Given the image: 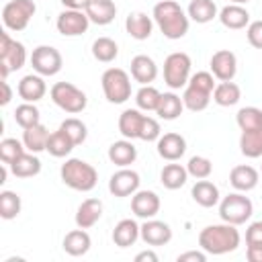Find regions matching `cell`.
Instances as JSON below:
<instances>
[{
  "mask_svg": "<svg viewBox=\"0 0 262 262\" xmlns=\"http://www.w3.org/2000/svg\"><path fill=\"white\" fill-rule=\"evenodd\" d=\"M131 78L135 82H139L141 86L151 84L158 78V63L149 55H145V53L135 55L131 59Z\"/></svg>",
  "mask_w": 262,
  "mask_h": 262,
  "instance_id": "21",
  "label": "cell"
},
{
  "mask_svg": "<svg viewBox=\"0 0 262 262\" xmlns=\"http://www.w3.org/2000/svg\"><path fill=\"white\" fill-rule=\"evenodd\" d=\"M246 258H248L250 262H262V244L248 246V248H246Z\"/></svg>",
  "mask_w": 262,
  "mask_h": 262,
  "instance_id": "50",
  "label": "cell"
},
{
  "mask_svg": "<svg viewBox=\"0 0 262 262\" xmlns=\"http://www.w3.org/2000/svg\"><path fill=\"white\" fill-rule=\"evenodd\" d=\"M176 260L178 262H205L207 260V252L205 250H190V252L178 254Z\"/></svg>",
  "mask_w": 262,
  "mask_h": 262,
  "instance_id": "49",
  "label": "cell"
},
{
  "mask_svg": "<svg viewBox=\"0 0 262 262\" xmlns=\"http://www.w3.org/2000/svg\"><path fill=\"white\" fill-rule=\"evenodd\" d=\"M125 31L129 37L137 39V41H145L151 37V31H154V18L147 16L145 12H131L127 18H125Z\"/></svg>",
  "mask_w": 262,
  "mask_h": 262,
  "instance_id": "23",
  "label": "cell"
},
{
  "mask_svg": "<svg viewBox=\"0 0 262 262\" xmlns=\"http://www.w3.org/2000/svg\"><path fill=\"white\" fill-rule=\"evenodd\" d=\"M108 160L119 166V168H127L137 160V147L133 145V139H119L115 143H111L108 147Z\"/></svg>",
  "mask_w": 262,
  "mask_h": 262,
  "instance_id": "28",
  "label": "cell"
},
{
  "mask_svg": "<svg viewBox=\"0 0 262 262\" xmlns=\"http://www.w3.org/2000/svg\"><path fill=\"white\" fill-rule=\"evenodd\" d=\"M31 66H33L35 74H41L43 78H47V76H55L61 70L63 57H61V53L55 47L39 45L31 53Z\"/></svg>",
  "mask_w": 262,
  "mask_h": 262,
  "instance_id": "11",
  "label": "cell"
},
{
  "mask_svg": "<svg viewBox=\"0 0 262 262\" xmlns=\"http://www.w3.org/2000/svg\"><path fill=\"white\" fill-rule=\"evenodd\" d=\"M141 239L147 246H166L172 239V227L160 219H145L141 225Z\"/></svg>",
  "mask_w": 262,
  "mask_h": 262,
  "instance_id": "17",
  "label": "cell"
},
{
  "mask_svg": "<svg viewBox=\"0 0 262 262\" xmlns=\"http://www.w3.org/2000/svg\"><path fill=\"white\" fill-rule=\"evenodd\" d=\"M252 213H254L252 201L239 190L237 192H229L227 196H223L219 201V217L225 223L242 225L252 217Z\"/></svg>",
  "mask_w": 262,
  "mask_h": 262,
  "instance_id": "6",
  "label": "cell"
},
{
  "mask_svg": "<svg viewBox=\"0 0 262 262\" xmlns=\"http://www.w3.org/2000/svg\"><path fill=\"white\" fill-rule=\"evenodd\" d=\"M186 14L192 23L207 25L213 18L219 16V10H217V4L213 0H190V4L186 8Z\"/></svg>",
  "mask_w": 262,
  "mask_h": 262,
  "instance_id": "32",
  "label": "cell"
},
{
  "mask_svg": "<svg viewBox=\"0 0 262 262\" xmlns=\"http://www.w3.org/2000/svg\"><path fill=\"white\" fill-rule=\"evenodd\" d=\"M250 0H229V4H248Z\"/></svg>",
  "mask_w": 262,
  "mask_h": 262,
  "instance_id": "54",
  "label": "cell"
},
{
  "mask_svg": "<svg viewBox=\"0 0 262 262\" xmlns=\"http://www.w3.org/2000/svg\"><path fill=\"white\" fill-rule=\"evenodd\" d=\"M16 92L25 102H37L45 96L47 84H45L41 74H27V76L20 78V82L16 86Z\"/></svg>",
  "mask_w": 262,
  "mask_h": 262,
  "instance_id": "19",
  "label": "cell"
},
{
  "mask_svg": "<svg viewBox=\"0 0 262 262\" xmlns=\"http://www.w3.org/2000/svg\"><path fill=\"white\" fill-rule=\"evenodd\" d=\"M23 209V203H20V196L12 190H2L0 192V217L2 219H14L18 217Z\"/></svg>",
  "mask_w": 262,
  "mask_h": 262,
  "instance_id": "41",
  "label": "cell"
},
{
  "mask_svg": "<svg viewBox=\"0 0 262 262\" xmlns=\"http://www.w3.org/2000/svg\"><path fill=\"white\" fill-rule=\"evenodd\" d=\"M86 16L90 18V23L94 25H111L117 16V6L113 0H88L86 8H84Z\"/></svg>",
  "mask_w": 262,
  "mask_h": 262,
  "instance_id": "20",
  "label": "cell"
},
{
  "mask_svg": "<svg viewBox=\"0 0 262 262\" xmlns=\"http://www.w3.org/2000/svg\"><path fill=\"white\" fill-rule=\"evenodd\" d=\"M235 227L237 225H231V223H225V221L203 227L201 233H199L201 250H205L211 256H223V254L235 252L239 242H242V235Z\"/></svg>",
  "mask_w": 262,
  "mask_h": 262,
  "instance_id": "2",
  "label": "cell"
},
{
  "mask_svg": "<svg viewBox=\"0 0 262 262\" xmlns=\"http://www.w3.org/2000/svg\"><path fill=\"white\" fill-rule=\"evenodd\" d=\"M235 123L242 131H250L262 125V108L258 106H242L235 115Z\"/></svg>",
  "mask_w": 262,
  "mask_h": 262,
  "instance_id": "42",
  "label": "cell"
},
{
  "mask_svg": "<svg viewBox=\"0 0 262 262\" xmlns=\"http://www.w3.org/2000/svg\"><path fill=\"white\" fill-rule=\"evenodd\" d=\"M37 12V4L33 0H10L2 8V23L8 31H25L31 18Z\"/></svg>",
  "mask_w": 262,
  "mask_h": 262,
  "instance_id": "10",
  "label": "cell"
},
{
  "mask_svg": "<svg viewBox=\"0 0 262 262\" xmlns=\"http://www.w3.org/2000/svg\"><path fill=\"white\" fill-rule=\"evenodd\" d=\"M139 182H141L139 174L127 166V168L117 170V172L108 178V192H111L113 196H117V199L133 196V194L139 190Z\"/></svg>",
  "mask_w": 262,
  "mask_h": 262,
  "instance_id": "12",
  "label": "cell"
},
{
  "mask_svg": "<svg viewBox=\"0 0 262 262\" xmlns=\"http://www.w3.org/2000/svg\"><path fill=\"white\" fill-rule=\"evenodd\" d=\"M160 135H162V127H160V123H158L154 117H147V115H145V121H143L139 139H141V141H158Z\"/></svg>",
  "mask_w": 262,
  "mask_h": 262,
  "instance_id": "46",
  "label": "cell"
},
{
  "mask_svg": "<svg viewBox=\"0 0 262 262\" xmlns=\"http://www.w3.org/2000/svg\"><path fill=\"white\" fill-rule=\"evenodd\" d=\"M141 237V225L135 219H121L113 229V242L119 248H129Z\"/></svg>",
  "mask_w": 262,
  "mask_h": 262,
  "instance_id": "29",
  "label": "cell"
},
{
  "mask_svg": "<svg viewBox=\"0 0 262 262\" xmlns=\"http://www.w3.org/2000/svg\"><path fill=\"white\" fill-rule=\"evenodd\" d=\"M186 170H188V176L196 178V180H203V178H209L211 172H213V162L205 156H192L186 164Z\"/></svg>",
  "mask_w": 262,
  "mask_h": 262,
  "instance_id": "45",
  "label": "cell"
},
{
  "mask_svg": "<svg viewBox=\"0 0 262 262\" xmlns=\"http://www.w3.org/2000/svg\"><path fill=\"white\" fill-rule=\"evenodd\" d=\"M190 196H192V201H194L196 205H201V207H205V209H211V207L219 205V201H221L219 188H217L211 180H207V178L194 182V186L190 188Z\"/></svg>",
  "mask_w": 262,
  "mask_h": 262,
  "instance_id": "26",
  "label": "cell"
},
{
  "mask_svg": "<svg viewBox=\"0 0 262 262\" xmlns=\"http://www.w3.org/2000/svg\"><path fill=\"white\" fill-rule=\"evenodd\" d=\"M219 23L225 27V29H231V31H239V29H246L250 25V12L244 8V4H227L219 10Z\"/></svg>",
  "mask_w": 262,
  "mask_h": 262,
  "instance_id": "22",
  "label": "cell"
},
{
  "mask_svg": "<svg viewBox=\"0 0 262 262\" xmlns=\"http://www.w3.org/2000/svg\"><path fill=\"white\" fill-rule=\"evenodd\" d=\"M160 196L154 190H137L131 196V213L139 219H151L160 213Z\"/></svg>",
  "mask_w": 262,
  "mask_h": 262,
  "instance_id": "16",
  "label": "cell"
},
{
  "mask_svg": "<svg viewBox=\"0 0 262 262\" xmlns=\"http://www.w3.org/2000/svg\"><path fill=\"white\" fill-rule=\"evenodd\" d=\"M66 8H72V10H84L86 8V4H88V0H59Z\"/></svg>",
  "mask_w": 262,
  "mask_h": 262,
  "instance_id": "53",
  "label": "cell"
},
{
  "mask_svg": "<svg viewBox=\"0 0 262 262\" xmlns=\"http://www.w3.org/2000/svg\"><path fill=\"white\" fill-rule=\"evenodd\" d=\"M59 129L66 131V135H68L76 145L84 143L86 137H88V127H86V123L80 121V119H76V117H68V119H63L61 125H59Z\"/></svg>",
  "mask_w": 262,
  "mask_h": 262,
  "instance_id": "43",
  "label": "cell"
},
{
  "mask_svg": "<svg viewBox=\"0 0 262 262\" xmlns=\"http://www.w3.org/2000/svg\"><path fill=\"white\" fill-rule=\"evenodd\" d=\"M27 61V49L20 41L12 39L6 31L0 33V76L2 80L8 78L10 72H16Z\"/></svg>",
  "mask_w": 262,
  "mask_h": 262,
  "instance_id": "8",
  "label": "cell"
},
{
  "mask_svg": "<svg viewBox=\"0 0 262 262\" xmlns=\"http://www.w3.org/2000/svg\"><path fill=\"white\" fill-rule=\"evenodd\" d=\"M262 244V221H252L246 229V246Z\"/></svg>",
  "mask_w": 262,
  "mask_h": 262,
  "instance_id": "48",
  "label": "cell"
},
{
  "mask_svg": "<svg viewBox=\"0 0 262 262\" xmlns=\"http://www.w3.org/2000/svg\"><path fill=\"white\" fill-rule=\"evenodd\" d=\"M14 121H16L18 127L27 129V127H33V125L41 123V113L35 106V102H23L14 108Z\"/></svg>",
  "mask_w": 262,
  "mask_h": 262,
  "instance_id": "40",
  "label": "cell"
},
{
  "mask_svg": "<svg viewBox=\"0 0 262 262\" xmlns=\"http://www.w3.org/2000/svg\"><path fill=\"white\" fill-rule=\"evenodd\" d=\"M186 180H188V170H186V166L176 164V162L166 164V166L162 168V172H160V182H162V186L168 188V190L182 188V186L186 184Z\"/></svg>",
  "mask_w": 262,
  "mask_h": 262,
  "instance_id": "31",
  "label": "cell"
},
{
  "mask_svg": "<svg viewBox=\"0 0 262 262\" xmlns=\"http://www.w3.org/2000/svg\"><path fill=\"white\" fill-rule=\"evenodd\" d=\"M190 57L184 51H174L164 59V82L172 90H180L190 80Z\"/></svg>",
  "mask_w": 262,
  "mask_h": 262,
  "instance_id": "9",
  "label": "cell"
},
{
  "mask_svg": "<svg viewBox=\"0 0 262 262\" xmlns=\"http://www.w3.org/2000/svg\"><path fill=\"white\" fill-rule=\"evenodd\" d=\"M239 98H242V90L233 80L219 82L213 90V102L219 106H233L239 102Z\"/></svg>",
  "mask_w": 262,
  "mask_h": 262,
  "instance_id": "36",
  "label": "cell"
},
{
  "mask_svg": "<svg viewBox=\"0 0 262 262\" xmlns=\"http://www.w3.org/2000/svg\"><path fill=\"white\" fill-rule=\"evenodd\" d=\"M102 201L100 199H86L80 203L78 211H76V225L82 229H90L92 225H96L102 217Z\"/></svg>",
  "mask_w": 262,
  "mask_h": 262,
  "instance_id": "25",
  "label": "cell"
},
{
  "mask_svg": "<svg viewBox=\"0 0 262 262\" xmlns=\"http://www.w3.org/2000/svg\"><path fill=\"white\" fill-rule=\"evenodd\" d=\"M160 98H162V92L151 84H145L135 92V104L139 111H145V113H151V111L156 113Z\"/></svg>",
  "mask_w": 262,
  "mask_h": 262,
  "instance_id": "39",
  "label": "cell"
},
{
  "mask_svg": "<svg viewBox=\"0 0 262 262\" xmlns=\"http://www.w3.org/2000/svg\"><path fill=\"white\" fill-rule=\"evenodd\" d=\"M145 115L139 108H125L119 115V133L125 139H139Z\"/></svg>",
  "mask_w": 262,
  "mask_h": 262,
  "instance_id": "24",
  "label": "cell"
},
{
  "mask_svg": "<svg viewBox=\"0 0 262 262\" xmlns=\"http://www.w3.org/2000/svg\"><path fill=\"white\" fill-rule=\"evenodd\" d=\"M156 149L158 156L166 162H178L184 154H186V139L180 133H164L160 135V139L156 141Z\"/></svg>",
  "mask_w": 262,
  "mask_h": 262,
  "instance_id": "15",
  "label": "cell"
},
{
  "mask_svg": "<svg viewBox=\"0 0 262 262\" xmlns=\"http://www.w3.org/2000/svg\"><path fill=\"white\" fill-rule=\"evenodd\" d=\"M49 96H51L55 106H59L61 111H66L70 115L82 113L88 104L86 94L78 86H74L72 82H55L49 90Z\"/></svg>",
  "mask_w": 262,
  "mask_h": 262,
  "instance_id": "7",
  "label": "cell"
},
{
  "mask_svg": "<svg viewBox=\"0 0 262 262\" xmlns=\"http://www.w3.org/2000/svg\"><path fill=\"white\" fill-rule=\"evenodd\" d=\"M59 176L66 186H70L72 190H80V192L92 190L98 182L96 168L80 158H68L59 168Z\"/></svg>",
  "mask_w": 262,
  "mask_h": 262,
  "instance_id": "4",
  "label": "cell"
},
{
  "mask_svg": "<svg viewBox=\"0 0 262 262\" xmlns=\"http://www.w3.org/2000/svg\"><path fill=\"white\" fill-rule=\"evenodd\" d=\"M215 76L211 72H196L190 76L188 84L184 86L182 92V102L184 108L192 111V113H201L209 106L211 98H213V90H215Z\"/></svg>",
  "mask_w": 262,
  "mask_h": 262,
  "instance_id": "3",
  "label": "cell"
},
{
  "mask_svg": "<svg viewBox=\"0 0 262 262\" xmlns=\"http://www.w3.org/2000/svg\"><path fill=\"white\" fill-rule=\"evenodd\" d=\"M90 246H92V239H90L88 231H86V229H82V227L68 231V233H66V237H63V242H61L63 252H66V254H70V256H74V258L88 254Z\"/></svg>",
  "mask_w": 262,
  "mask_h": 262,
  "instance_id": "27",
  "label": "cell"
},
{
  "mask_svg": "<svg viewBox=\"0 0 262 262\" xmlns=\"http://www.w3.org/2000/svg\"><path fill=\"white\" fill-rule=\"evenodd\" d=\"M10 172L16 176V178H33L41 172V160L37 158V154L33 151H25L20 158H16L10 166Z\"/></svg>",
  "mask_w": 262,
  "mask_h": 262,
  "instance_id": "33",
  "label": "cell"
},
{
  "mask_svg": "<svg viewBox=\"0 0 262 262\" xmlns=\"http://www.w3.org/2000/svg\"><path fill=\"white\" fill-rule=\"evenodd\" d=\"M92 55L96 61H102V63H111L117 59L119 55V45L117 41H113L111 37H98L94 43H92Z\"/></svg>",
  "mask_w": 262,
  "mask_h": 262,
  "instance_id": "38",
  "label": "cell"
},
{
  "mask_svg": "<svg viewBox=\"0 0 262 262\" xmlns=\"http://www.w3.org/2000/svg\"><path fill=\"white\" fill-rule=\"evenodd\" d=\"M209 68H211V74L219 80V82H229L235 78L237 74V57L233 51L229 49H219L211 55V61H209Z\"/></svg>",
  "mask_w": 262,
  "mask_h": 262,
  "instance_id": "14",
  "label": "cell"
},
{
  "mask_svg": "<svg viewBox=\"0 0 262 262\" xmlns=\"http://www.w3.org/2000/svg\"><path fill=\"white\" fill-rule=\"evenodd\" d=\"M25 151H27L25 143L18 141V139H14V137H4V139L0 141V160H2L4 164H8V166H10L16 158H20Z\"/></svg>",
  "mask_w": 262,
  "mask_h": 262,
  "instance_id": "44",
  "label": "cell"
},
{
  "mask_svg": "<svg viewBox=\"0 0 262 262\" xmlns=\"http://www.w3.org/2000/svg\"><path fill=\"white\" fill-rule=\"evenodd\" d=\"M182 111H184L182 96H178L174 92H164L162 98H160V104L156 108V115L164 121H174L182 115Z\"/></svg>",
  "mask_w": 262,
  "mask_h": 262,
  "instance_id": "34",
  "label": "cell"
},
{
  "mask_svg": "<svg viewBox=\"0 0 262 262\" xmlns=\"http://www.w3.org/2000/svg\"><path fill=\"white\" fill-rule=\"evenodd\" d=\"M49 131L43 123H37L33 127H27L23 129V143L27 147V151H33V154H39L43 149H47V141H49Z\"/></svg>",
  "mask_w": 262,
  "mask_h": 262,
  "instance_id": "30",
  "label": "cell"
},
{
  "mask_svg": "<svg viewBox=\"0 0 262 262\" xmlns=\"http://www.w3.org/2000/svg\"><path fill=\"white\" fill-rule=\"evenodd\" d=\"M158 260L160 258H158V254L154 250H143V252H139L135 256V262H158Z\"/></svg>",
  "mask_w": 262,
  "mask_h": 262,
  "instance_id": "51",
  "label": "cell"
},
{
  "mask_svg": "<svg viewBox=\"0 0 262 262\" xmlns=\"http://www.w3.org/2000/svg\"><path fill=\"white\" fill-rule=\"evenodd\" d=\"M88 25H90V18L86 16V12L72 10V8H66L63 12H59L55 20V29L63 37H78L88 31Z\"/></svg>",
  "mask_w": 262,
  "mask_h": 262,
  "instance_id": "13",
  "label": "cell"
},
{
  "mask_svg": "<svg viewBox=\"0 0 262 262\" xmlns=\"http://www.w3.org/2000/svg\"><path fill=\"white\" fill-rule=\"evenodd\" d=\"M239 151L246 158H262V125L239 135Z\"/></svg>",
  "mask_w": 262,
  "mask_h": 262,
  "instance_id": "35",
  "label": "cell"
},
{
  "mask_svg": "<svg viewBox=\"0 0 262 262\" xmlns=\"http://www.w3.org/2000/svg\"><path fill=\"white\" fill-rule=\"evenodd\" d=\"M258 180H260V174L254 166L250 164H239V166H233L231 172H229V184L239 190V192H250L258 186Z\"/></svg>",
  "mask_w": 262,
  "mask_h": 262,
  "instance_id": "18",
  "label": "cell"
},
{
  "mask_svg": "<svg viewBox=\"0 0 262 262\" xmlns=\"http://www.w3.org/2000/svg\"><path fill=\"white\" fill-rule=\"evenodd\" d=\"M246 37L252 47L262 49V20H250V25L246 27Z\"/></svg>",
  "mask_w": 262,
  "mask_h": 262,
  "instance_id": "47",
  "label": "cell"
},
{
  "mask_svg": "<svg viewBox=\"0 0 262 262\" xmlns=\"http://www.w3.org/2000/svg\"><path fill=\"white\" fill-rule=\"evenodd\" d=\"M0 86H2V98H0V104H2V106H6V104L12 100V90H10V84H8L6 80H2V84H0Z\"/></svg>",
  "mask_w": 262,
  "mask_h": 262,
  "instance_id": "52",
  "label": "cell"
},
{
  "mask_svg": "<svg viewBox=\"0 0 262 262\" xmlns=\"http://www.w3.org/2000/svg\"><path fill=\"white\" fill-rule=\"evenodd\" d=\"M100 84H102L104 98L111 104H123V102H127L131 98V78L121 68L104 70V74L100 78Z\"/></svg>",
  "mask_w": 262,
  "mask_h": 262,
  "instance_id": "5",
  "label": "cell"
},
{
  "mask_svg": "<svg viewBox=\"0 0 262 262\" xmlns=\"http://www.w3.org/2000/svg\"><path fill=\"white\" fill-rule=\"evenodd\" d=\"M74 147H76V143L66 135V131L57 129V131H53L49 135V141H47V149L45 151H49L53 158H66V156L72 154Z\"/></svg>",
  "mask_w": 262,
  "mask_h": 262,
  "instance_id": "37",
  "label": "cell"
},
{
  "mask_svg": "<svg viewBox=\"0 0 262 262\" xmlns=\"http://www.w3.org/2000/svg\"><path fill=\"white\" fill-rule=\"evenodd\" d=\"M151 18L158 25L160 33L166 39H172V41L182 39L188 33V27H190L188 14L174 0H160L151 10Z\"/></svg>",
  "mask_w": 262,
  "mask_h": 262,
  "instance_id": "1",
  "label": "cell"
}]
</instances>
